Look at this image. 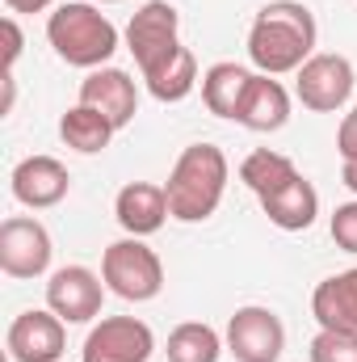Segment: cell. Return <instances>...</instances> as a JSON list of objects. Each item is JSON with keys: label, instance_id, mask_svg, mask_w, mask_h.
I'll return each mask as SVG.
<instances>
[{"label": "cell", "instance_id": "obj_6", "mask_svg": "<svg viewBox=\"0 0 357 362\" xmlns=\"http://www.w3.org/2000/svg\"><path fill=\"white\" fill-rule=\"evenodd\" d=\"M353 64L345 59V55H311L303 68H298V81H294V93H298V101L307 105V110H315V114H332V110H341L349 97H353Z\"/></svg>", "mask_w": 357, "mask_h": 362}, {"label": "cell", "instance_id": "obj_3", "mask_svg": "<svg viewBox=\"0 0 357 362\" xmlns=\"http://www.w3.org/2000/svg\"><path fill=\"white\" fill-rule=\"evenodd\" d=\"M227 156L214 144H189L177 156L173 173H169V215L181 223H202L219 211L223 194H227Z\"/></svg>", "mask_w": 357, "mask_h": 362}, {"label": "cell", "instance_id": "obj_15", "mask_svg": "<svg viewBox=\"0 0 357 362\" xmlns=\"http://www.w3.org/2000/svg\"><path fill=\"white\" fill-rule=\"evenodd\" d=\"M261 206H265V215H269L273 228H282V232H307V228L315 223V215H320V194H315L311 181L298 173L290 185L265 194Z\"/></svg>", "mask_w": 357, "mask_h": 362}, {"label": "cell", "instance_id": "obj_20", "mask_svg": "<svg viewBox=\"0 0 357 362\" xmlns=\"http://www.w3.org/2000/svg\"><path fill=\"white\" fill-rule=\"evenodd\" d=\"M298 177V169H294V160L290 156H282V152H253L244 165H240V181L257 194V198H265L273 189H282V185H290V181Z\"/></svg>", "mask_w": 357, "mask_h": 362}, {"label": "cell", "instance_id": "obj_13", "mask_svg": "<svg viewBox=\"0 0 357 362\" xmlns=\"http://www.w3.org/2000/svg\"><path fill=\"white\" fill-rule=\"evenodd\" d=\"M68 189H72V177L55 156H25L13 169V198L30 211H47V206L63 202Z\"/></svg>", "mask_w": 357, "mask_h": 362}, {"label": "cell", "instance_id": "obj_8", "mask_svg": "<svg viewBox=\"0 0 357 362\" xmlns=\"http://www.w3.org/2000/svg\"><path fill=\"white\" fill-rule=\"evenodd\" d=\"M156 350V337L143 320L135 316H105L101 325H92L85 337V362H147Z\"/></svg>", "mask_w": 357, "mask_h": 362}, {"label": "cell", "instance_id": "obj_9", "mask_svg": "<svg viewBox=\"0 0 357 362\" xmlns=\"http://www.w3.org/2000/svg\"><path fill=\"white\" fill-rule=\"evenodd\" d=\"M227 350L236 354V362H277L286 350V329L277 320V312L269 308H240L227 320Z\"/></svg>", "mask_w": 357, "mask_h": 362}, {"label": "cell", "instance_id": "obj_10", "mask_svg": "<svg viewBox=\"0 0 357 362\" xmlns=\"http://www.w3.org/2000/svg\"><path fill=\"white\" fill-rule=\"evenodd\" d=\"M101 299H105V286L85 266H63L47 282V308L63 325H89L92 316H101Z\"/></svg>", "mask_w": 357, "mask_h": 362}, {"label": "cell", "instance_id": "obj_19", "mask_svg": "<svg viewBox=\"0 0 357 362\" xmlns=\"http://www.w3.org/2000/svg\"><path fill=\"white\" fill-rule=\"evenodd\" d=\"M59 135H63L68 148H76V152H85V156H97V152L109 148L114 122H109L105 114L89 110V105H72V110L59 118Z\"/></svg>", "mask_w": 357, "mask_h": 362}, {"label": "cell", "instance_id": "obj_16", "mask_svg": "<svg viewBox=\"0 0 357 362\" xmlns=\"http://www.w3.org/2000/svg\"><path fill=\"white\" fill-rule=\"evenodd\" d=\"M311 316L320 329H349L357 333V266L345 274H332L311 295Z\"/></svg>", "mask_w": 357, "mask_h": 362}, {"label": "cell", "instance_id": "obj_22", "mask_svg": "<svg viewBox=\"0 0 357 362\" xmlns=\"http://www.w3.org/2000/svg\"><path fill=\"white\" fill-rule=\"evenodd\" d=\"M311 362H357V333L320 329L315 341H311Z\"/></svg>", "mask_w": 357, "mask_h": 362}, {"label": "cell", "instance_id": "obj_5", "mask_svg": "<svg viewBox=\"0 0 357 362\" xmlns=\"http://www.w3.org/2000/svg\"><path fill=\"white\" fill-rule=\"evenodd\" d=\"M101 278L105 286L126 299V303H147L160 295L164 286V266L156 257V249L143 245V236H126V240H114L101 257Z\"/></svg>", "mask_w": 357, "mask_h": 362}, {"label": "cell", "instance_id": "obj_12", "mask_svg": "<svg viewBox=\"0 0 357 362\" xmlns=\"http://www.w3.org/2000/svg\"><path fill=\"white\" fill-rule=\"evenodd\" d=\"M80 105L105 114L114 122V131H122L139 114V89L122 68H92L80 85Z\"/></svg>", "mask_w": 357, "mask_h": 362}, {"label": "cell", "instance_id": "obj_23", "mask_svg": "<svg viewBox=\"0 0 357 362\" xmlns=\"http://www.w3.org/2000/svg\"><path fill=\"white\" fill-rule=\"evenodd\" d=\"M332 240H337V249H345V253H357V202H341L337 211H332Z\"/></svg>", "mask_w": 357, "mask_h": 362}, {"label": "cell", "instance_id": "obj_11", "mask_svg": "<svg viewBox=\"0 0 357 362\" xmlns=\"http://www.w3.org/2000/svg\"><path fill=\"white\" fill-rule=\"evenodd\" d=\"M8 358L13 362H59L63 358V346H68V333H63V320L47 308H30L21 312L13 325H8Z\"/></svg>", "mask_w": 357, "mask_h": 362}, {"label": "cell", "instance_id": "obj_17", "mask_svg": "<svg viewBox=\"0 0 357 362\" xmlns=\"http://www.w3.org/2000/svg\"><path fill=\"white\" fill-rule=\"evenodd\" d=\"M236 122H244V127H248V131H257V135L282 131V127L290 122V93L282 89L273 76H253L248 97H244V105H240V118H236Z\"/></svg>", "mask_w": 357, "mask_h": 362}, {"label": "cell", "instance_id": "obj_26", "mask_svg": "<svg viewBox=\"0 0 357 362\" xmlns=\"http://www.w3.org/2000/svg\"><path fill=\"white\" fill-rule=\"evenodd\" d=\"M13 13H42V8H51L55 0H4Z\"/></svg>", "mask_w": 357, "mask_h": 362}, {"label": "cell", "instance_id": "obj_21", "mask_svg": "<svg viewBox=\"0 0 357 362\" xmlns=\"http://www.w3.org/2000/svg\"><path fill=\"white\" fill-rule=\"evenodd\" d=\"M164 354H169V362H219L223 341H219V333L210 325L185 320V325H177L169 333V350Z\"/></svg>", "mask_w": 357, "mask_h": 362}, {"label": "cell", "instance_id": "obj_1", "mask_svg": "<svg viewBox=\"0 0 357 362\" xmlns=\"http://www.w3.org/2000/svg\"><path fill=\"white\" fill-rule=\"evenodd\" d=\"M126 47L156 101H185L193 93L198 59L189 47H181V17L169 0H147L131 17Z\"/></svg>", "mask_w": 357, "mask_h": 362}, {"label": "cell", "instance_id": "obj_14", "mask_svg": "<svg viewBox=\"0 0 357 362\" xmlns=\"http://www.w3.org/2000/svg\"><path fill=\"white\" fill-rule=\"evenodd\" d=\"M114 215H118V223L126 228V236H152V232H160L164 219H169V194H164V185L131 181V185L118 189Z\"/></svg>", "mask_w": 357, "mask_h": 362}, {"label": "cell", "instance_id": "obj_4", "mask_svg": "<svg viewBox=\"0 0 357 362\" xmlns=\"http://www.w3.org/2000/svg\"><path fill=\"white\" fill-rule=\"evenodd\" d=\"M47 42L72 68H101L118 51V25L85 0H68L47 17Z\"/></svg>", "mask_w": 357, "mask_h": 362}, {"label": "cell", "instance_id": "obj_28", "mask_svg": "<svg viewBox=\"0 0 357 362\" xmlns=\"http://www.w3.org/2000/svg\"><path fill=\"white\" fill-rule=\"evenodd\" d=\"M101 4H118V0H101Z\"/></svg>", "mask_w": 357, "mask_h": 362}, {"label": "cell", "instance_id": "obj_2", "mask_svg": "<svg viewBox=\"0 0 357 362\" xmlns=\"http://www.w3.org/2000/svg\"><path fill=\"white\" fill-rule=\"evenodd\" d=\"M315 55V17L298 0H273L248 30V59L261 76L298 72Z\"/></svg>", "mask_w": 357, "mask_h": 362}, {"label": "cell", "instance_id": "obj_25", "mask_svg": "<svg viewBox=\"0 0 357 362\" xmlns=\"http://www.w3.org/2000/svg\"><path fill=\"white\" fill-rule=\"evenodd\" d=\"M0 30H4V72H13V64L21 59V42H25V38H21V30H17L13 17H4Z\"/></svg>", "mask_w": 357, "mask_h": 362}, {"label": "cell", "instance_id": "obj_24", "mask_svg": "<svg viewBox=\"0 0 357 362\" xmlns=\"http://www.w3.org/2000/svg\"><path fill=\"white\" fill-rule=\"evenodd\" d=\"M337 152L345 156V165H349V160L357 165V110L345 114V122H341V131H337Z\"/></svg>", "mask_w": 357, "mask_h": 362}, {"label": "cell", "instance_id": "obj_18", "mask_svg": "<svg viewBox=\"0 0 357 362\" xmlns=\"http://www.w3.org/2000/svg\"><path fill=\"white\" fill-rule=\"evenodd\" d=\"M257 72L240 68V64H210L206 76H202V101L210 114L219 118H240V105L248 97V85H253Z\"/></svg>", "mask_w": 357, "mask_h": 362}, {"label": "cell", "instance_id": "obj_27", "mask_svg": "<svg viewBox=\"0 0 357 362\" xmlns=\"http://www.w3.org/2000/svg\"><path fill=\"white\" fill-rule=\"evenodd\" d=\"M341 181H345V185H349V189L357 194V165H353V160H349V165L341 169Z\"/></svg>", "mask_w": 357, "mask_h": 362}, {"label": "cell", "instance_id": "obj_7", "mask_svg": "<svg viewBox=\"0 0 357 362\" xmlns=\"http://www.w3.org/2000/svg\"><path fill=\"white\" fill-rule=\"evenodd\" d=\"M51 232L30 219V215H13L0 223V270L8 278H38L51 270Z\"/></svg>", "mask_w": 357, "mask_h": 362}]
</instances>
